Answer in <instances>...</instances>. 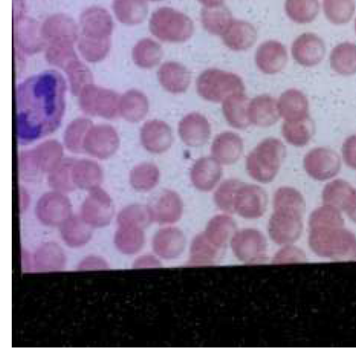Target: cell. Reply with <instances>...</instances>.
<instances>
[{
	"label": "cell",
	"instance_id": "cell-11",
	"mask_svg": "<svg viewBox=\"0 0 356 357\" xmlns=\"http://www.w3.org/2000/svg\"><path fill=\"white\" fill-rule=\"evenodd\" d=\"M119 145V139L115 129L107 124L92 126L84 143V151L98 159H106L112 155Z\"/></svg>",
	"mask_w": 356,
	"mask_h": 357
},
{
	"label": "cell",
	"instance_id": "cell-56",
	"mask_svg": "<svg viewBox=\"0 0 356 357\" xmlns=\"http://www.w3.org/2000/svg\"><path fill=\"white\" fill-rule=\"evenodd\" d=\"M304 252L298 248L287 245L280 250L274 256L273 263L286 264L302 261L304 259Z\"/></svg>",
	"mask_w": 356,
	"mask_h": 357
},
{
	"label": "cell",
	"instance_id": "cell-33",
	"mask_svg": "<svg viewBox=\"0 0 356 357\" xmlns=\"http://www.w3.org/2000/svg\"><path fill=\"white\" fill-rule=\"evenodd\" d=\"M112 8L119 21L128 25L141 23L148 11L145 0H113Z\"/></svg>",
	"mask_w": 356,
	"mask_h": 357
},
{
	"label": "cell",
	"instance_id": "cell-4",
	"mask_svg": "<svg viewBox=\"0 0 356 357\" xmlns=\"http://www.w3.org/2000/svg\"><path fill=\"white\" fill-rule=\"evenodd\" d=\"M196 89L203 99L213 102H223L231 96L243 93L244 84L236 74L218 69H208L199 75Z\"/></svg>",
	"mask_w": 356,
	"mask_h": 357
},
{
	"label": "cell",
	"instance_id": "cell-9",
	"mask_svg": "<svg viewBox=\"0 0 356 357\" xmlns=\"http://www.w3.org/2000/svg\"><path fill=\"white\" fill-rule=\"evenodd\" d=\"M304 167L313 179L326 181L339 173L341 159L338 153L329 148H315L304 156Z\"/></svg>",
	"mask_w": 356,
	"mask_h": 357
},
{
	"label": "cell",
	"instance_id": "cell-25",
	"mask_svg": "<svg viewBox=\"0 0 356 357\" xmlns=\"http://www.w3.org/2000/svg\"><path fill=\"white\" fill-rule=\"evenodd\" d=\"M157 75L161 85L172 93H184L191 81L190 73L186 67L174 61L164 63Z\"/></svg>",
	"mask_w": 356,
	"mask_h": 357
},
{
	"label": "cell",
	"instance_id": "cell-43",
	"mask_svg": "<svg viewBox=\"0 0 356 357\" xmlns=\"http://www.w3.org/2000/svg\"><path fill=\"white\" fill-rule=\"evenodd\" d=\"M75 160L66 158L48 173L47 183L55 191L68 192L76 188L73 178V167Z\"/></svg>",
	"mask_w": 356,
	"mask_h": 357
},
{
	"label": "cell",
	"instance_id": "cell-41",
	"mask_svg": "<svg viewBox=\"0 0 356 357\" xmlns=\"http://www.w3.org/2000/svg\"><path fill=\"white\" fill-rule=\"evenodd\" d=\"M34 261L37 269L43 271L61 269L66 261L63 250L53 243L40 246L35 254Z\"/></svg>",
	"mask_w": 356,
	"mask_h": 357
},
{
	"label": "cell",
	"instance_id": "cell-27",
	"mask_svg": "<svg viewBox=\"0 0 356 357\" xmlns=\"http://www.w3.org/2000/svg\"><path fill=\"white\" fill-rule=\"evenodd\" d=\"M30 153L38 172L49 173L62 161L63 148L57 141L50 139L38 144Z\"/></svg>",
	"mask_w": 356,
	"mask_h": 357
},
{
	"label": "cell",
	"instance_id": "cell-47",
	"mask_svg": "<svg viewBox=\"0 0 356 357\" xmlns=\"http://www.w3.org/2000/svg\"><path fill=\"white\" fill-rule=\"evenodd\" d=\"M288 16L301 24L313 21L319 10L318 0H286L285 6Z\"/></svg>",
	"mask_w": 356,
	"mask_h": 357
},
{
	"label": "cell",
	"instance_id": "cell-23",
	"mask_svg": "<svg viewBox=\"0 0 356 357\" xmlns=\"http://www.w3.org/2000/svg\"><path fill=\"white\" fill-rule=\"evenodd\" d=\"M248 113L251 123L259 127L271 126L280 116L278 102L268 95L258 96L251 100Z\"/></svg>",
	"mask_w": 356,
	"mask_h": 357
},
{
	"label": "cell",
	"instance_id": "cell-3",
	"mask_svg": "<svg viewBox=\"0 0 356 357\" xmlns=\"http://www.w3.org/2000/svg\"><path fill=\"white\" fill-rule=\"evenodd\" d=\"M283 143L274 137L261 141L248 155L246 168L249 175L260 183L273 181L285 156Z\"/></svg>",
	"mask_w": 356,
	"mask_h": 357
},
{
	"label": "cell",
	"instance_id": "cell-36",
	"mask_svg": "<svg viewBox=\"0 0 356 357\" xmlns=\"http://www.w3.org/2000/svg\"><path fill=\"white\" fill-rule=\"evenodd\" d=\"M221 248L212 243L204 232L198 234L192 242L188 263L191 265H205L216 262Z\"/></svg>",
	"mask_w": 356,
	"mask_h": 357
},
{
	"label": "cell",
	"instance_id": "cell-2",
	"mask_svg": "<svg viewBox=\"0 0 356 357\" xmlns=\"http://www.w3.org/2000/svg\"><path fill=\"white\" fill-rule=\"evenodd\" d=\"M309 243L318 256L336 260L356 258V236L342 228L311 229Z\"/></svg>",
	"mask_w": 356,
	"mask_h": 357
},
{
	"label": "cell",
	"instance_id": "cell-63",
	"mask_svg": "<svg viewBox=\"0 0 356 357\" xmlns=\"http://www.w3.org/2000/svg\"><path fill=\"white\" fill-rule=\"evenodd\" d=\"M355 31H356V20H355Z\"/></svg>",
	"mask_w": 356,
	"mask_h": 357
},
{
	"label": "cell",
	"instance_id": "cell-12",
	"mask_svg": "<svg viewBox=\"0 0 356 357\" xmlns=\"http://www.w3.org/2000/svg\"><path fill=\"white\" fill-rule=\"evenodd\" d=\"M36 212L38 219L45 225H61L71 217V205L62 192H50L39 199Z\"/></svg>",
	"mask_w": 356,
	"mask_h": 357
},
{
	"label": "cell",
	"instance_id": "cell-6",
	"mask_svg": "<svg viewBox=\"0 0 356 357\" xmlns=\"http://www.w3.org/2000/svg\"><path fill=\"white\" fill-rule=\"evenodd\" d=\"M78 96L81 109L90 116L114 119L119 114L120 97L109 89L91 84Z\"/></svg>",
	"mask_w": 356,
	"mask_h": 357
},
{
	"label": "cell",
	"instance_id": "cell-46",
	"mask_svg": "<svg viewBox=\"0 0 356 357\" xmlns=\"http://www.w3.org/2000/svg\"><path fill=\"white\" fill-rule=\"evenodd\" d=\"M159 169L154 164L142 163L133 168L130 182L133 188L146 192L153 189L158 183Z\"/></svg>",
	"mask_w": 356,
	"mask_h": 357
},
{
	"label": "cell",
	"instance_id": "cell-35",
	"mask_svg": "<svg viewBox=\"0 0 356 357\" xmlns=\"http://www.w3.org/2000/svg\"><path fill=\"white\" fill-rule=\"evenodd\" d=\"M314 130V123L310 116L302 120L285 121L282 126V135L285 139L290 144L297 147L307 144Z\"/></svg>",
	"mask_w": 356,
	"mask_h": 357
},
{
	"label": "cell",
	"instance_id": "cell-45",
	"mask_svg": "<svg viewBox=\"0 0 356 357\" xmlns=\"http://www.w3.org/2000/svg\"><path fill=\"white\" fill-rule=\"evenodd\" d=\"M142 228L134 226H120L115 233L114 242L117 248L124 254H134L144 243Z\"/></svg>",
	"mask_w": 356,
	"mask_h": 357
},
{
	"label": "cell",
	"instance_id": "cell-34",
	"mask_svg": "<svg viewBox=\"0 0 356 357\" xmlns=\"http://www.w3.org/2000/svg\"><path fill=\"white\" fill-rule=\"evenodd\" d=\"M330 66L333 70L343 75L356 73V45L343 43L336 45L330 54Z\"/></svg>",
	"mask_w": 356,
	"mask_h": 357
},
{
	"label": "cell",
	"instance_id": "cell-50",
	"mask_svg": "<svg viewBox=\"0 0 356 357\" xmlns=\"http://www.w3.org/2000/svg\"><path fill=\"white\" fill-rule=\"evenodd\" d=\"M323 8L330 22L342 24L352 18L355 4L354 0H323Z\"/></svg>",
	"mask_w": 356,
	"mask_h": 357
},
{
	"label": "cell",
	"instance_id": "cell-52",
	"mask_svg": "<svg viewBox=\"0 0 356 357\" xmlns=\"http://www.w3.org/2000/svg\"><path fill=\"white\" fill-rule=\"evenodd\" d=\"M70 83L72 93L79 96L82 91L92 84V75L88 67L77 59L64 70Z\"/></svg>",
	"mask_w": 356,
	"mask_h": 357
},
{
	"label": "cell",
	"instance_id": "cell-38",
	"mask_svg": "<svg viewBox=\"0 0 356 357\" xmlns=\"http://www.w3.org/2000/svg\"><path fill=\"white\" fill-rule=\"evenodd\" d=\"M162 56L163 50L160 45L150 38L139 40L132 51L134 63L142 68L154 67L159 63Z\"/></svg>",
	"mask_w": 356,
	"mask_h": 357
},
{
	"label": "cell",
	"instance_id": "cell-60",
	"mask_svg": "<svg viewBox=\"0 0 356 357\" xmlns=\"http://www.w3.org/2000/svg\"><path fill=\"white\" fill-rule=\"evenodd\" d=\"M344 211L348 217L356 222V190H354Z\"/></svg>",
	"mask_w": 356,
	"mask_h": 357
},
{
	"label": "cell",
	"instance_id": "cell-5",
	"mask_svg": "<svg viewBox=\"0 0 356 357\" xmlns=\"http://www.w3.org/2000/svg\"><path fill=\"white\" fill-rule=\"evenodd\" d=\"M149 26L154 36L166 42H183L193 33L192 20L185 14L168 7L153 13Z\"/></svg>",
	"mask_w": 356,
	"mask_h": 357
},
{
	"label": "cell",
	"instance_id": "cell-44",
	"mask_svg": "<svg viewBox=\"0 0 356 357\" xmlns=\"http://www.w3.org/2000/svg\"><path fill=\"white\" fill-rule=\"evenodd\" d=\"M234 226L235 222L231 217L217 215L209 221L204 234L212 243L222 248L230 236Z\"/></svg>",
	"mask_w": 356,
	"mask_h": 357
},
{
	"label": "cell",
	"instance_id": "cell-29",
	"mask_svg": "<svg viewBox=\"0 0 356 357\" xmlns=\"http://www.w3.org/2000/svg\"><path fill=\"white\" fill-rule=\"evenodd\" d=\"M249 104L248 97L244 93L231 96L223 102L224 117L232 127L245 129L250 125Z\"/></svg>",
	"mask_w": 356,
	"mask_h": 357
},
{
	"label": "cell",
	"instance_id": "cell-32",
	"mask_svg": "<svg viewBox=\"0 0 356 357\" xmlns=\"http://www.w3.org/2000/svg\"><path fill=\"white\" fill-rule=\"evenodd\" d=\"M149 110L147 96L141 91L131 89L125 92L119 101V114L126 121L138 122L145 117Z\"/></svg>",
	"mask_w": 356,
	"mask_h": 357
},
{
	"label": "cell",
	"instance_id": "cell-42",
	"mask_svg": "<svg viewBox=\"0 0 356 357\" xmlns=\"http://www.w3.org/2000/svg\"><path fill=\"white\" fill-rule=\"evenodd\" d=\"M353 191L348 182L336 179L325 186L322 198L325 204L344 210Z\"/></svg>",
	"mask_w": 356,
	"mask_h": 357
},
{
	"label": "cell",
	"instance_id": "cell-26",
	"mask_svg": "<svg viewBox=\"0 0 356 357\" xmlns=\"http://www.w3.org/2000/svg\"><path fill=\"white\" fill-rule=\"evenodd\" d=\"M280 116L285 121L304 119L309 115V102L301 91L291 89L283 92L278 101Z\"/></svg>",
	"mask_w": 356,
	"mask_h": 357
},
{
	"label": "cell",
	"instance_id": "cell-59",
	"mask_svg": "<svg viewBox=\"0 0 356 357\" xmlns=\"http://www.w3.org/2000/svg\"><path fill=\"white\" fill-rule=\"evenodd\" d=\"M159 265L158 261L155 257L150 255H144L141 256L135 261L133 267L135 268H156Z\"/></svg>",
	"mask_w": 356,
	"mask_h": 357
},
{
	"label": "cell",
	"instance_id": "cell-39",
	"mask_svg": "<svg viewBox=\"0 0 356 357\" xmlns=\"http://www.w3.org/2000/svg\"><path fill=\"white\" fill-rule=\"evenodd\" d=\"M201 16L203 26L212 34L222 36L232 22L230 12L222 5L206 7Z\"/></svg>",
	"mask_w": 356,
	"mask_h": 357
},
{
	"label": "cell",
	"instance_id": "cell-51",
	"mask_svg": "<svg viewBox=\"0 0 356 357\" xmlns=\"http://www.w3.org/2000/svg\"><path fill=\"white\" fill-rule=\"evenodd\" d=\"M343 225V219L339 209L329 205L318 207L309 218L311 229L337 227Z\"/></svg>",
	"mask_w": 356,
	"mask_h": 357
},
{
	"label": "cell",
	"instance_id": "cell-16",
	"mask_svg": "<svg viewBox=\"0 0 356 357\" xmlns=\"http://www.w3.org/2000/svg\"><path fill=\"white\" fill-rule=\"evenodd\" d=\"M325 54L324 42L312 33L300 35L292 45L294 59L300 65L311 67L319 63Z\"/></svg>",
	"mask_w": 356,
	"mask_h": 357
},
{
	"label": "cell",
	"instance_id": "cell-48",
	"mask_svg": "<svg viewBox=\"0 0 356 357\" xmlns=\"http://www.w3.org/2000/svg\"><path fill=\"white\" fill-rule=\"evenodd\" d=\"M110 47V38L96 39L81 35L77 42V48L84 59L91 63L103 60Z\"/></svg>",
	"mask_w": 356,
	"mask_h": 357
},
{
	"label": "cell",
	"instance_id": "cell-1",
	"mask_svg": "<svg viewBox=\"0 0 356 357\" xmlns=\"http://www.w3.org/2000/svg\"><path fill=\"white\" fill-rule=\"evenodd\" d=\"M66 85L55 70H47L22 82L16 93L18 139L30 142L54 131L64 112Z\"/></svg>",
	"mask_w": 356,
	"mask_h": 357
},
{
	"label": "cell",
	"instance_id": "cell-64",
	"mask_svg": "<svg viewBox=\"0 0 356 357\" xmlns=\"http://www.w3.org/2000/svg\"><path fill=\"white\" fill-rule=\"evenodd\" d=\"M150 1H161V0H150Z\"/></svg>",
	"mask_w": 356,
	"mask_h": 357
},
{
	"label": "cell",
	"instance_id": "cell-15",
	"mask_svg": "<svg viewBox=\"0 0 356 357\" xmlns=\"http://www.w3.org/2000/svg\"><path fill=\"white\" fill-rule=\"evenodd\" d=\"M81 35L85 37L110 38L113 29V21L110 13L104 8L91 6L87 8L80 17Z\"/></svg>",
	"mask_w": 356,
	"mask_h": 357
},
{
	"label": "cell",
	"instance_id": "cell-31",
	"mask_svg": "<svg viewBox=\"0 0 356 357\" xmlns=\"http://www.w3.org/2000/svg\"><path fill=\"white\" fill-rule=\"evenodd\" d=\"M256 31L249 22H232L222 35L224 43L233 50H244L251 47L256 40Z\"/></svg>",
	"mask_w": 356,
	"mask_h": 357
},
{
	"label": "cell",
	"instance_id": "cell-22",
	"mask_svg": "<svg viewBox=\"0 0 356 357\" xmlns=\"http://www.w3.org/2000/svg\"><path fill=\"white\" fill-rule=\"evenodd\" d=\"M212 153L220 163L232 165L237 161L243 151V140L232 132L218 135L212 144Z\"/></svg>",
	"mask_w": 356,
	"mask_h": 357
},
{
	"label": "cell",
	"instance_id": "cell-37",
	"mask_svg": "<svg viewBox=\"0 0 356 357\" xmlns=\"http://www.w3.org/2000/svg\"><path fill=\"white\" fill-rule=\"evenodd\" d=\"M91 226L81 217H71L61 225V234L64 242L71 247L84 245L91 235Z\"/></svg>",
	"mask_w": 356,
	"mask_h": 357
},
{
	"label": "cell",
	"instance_id": "cell-18",
	"mask_svg": "<svg viewBox=\"0 0 356 357\" xmlns=\"http://www.w3.org/2000/svg\"><path fill=\"white\" fill-rule=\"evenodd\" d=\"M179 135L187 146L198 147L204 145L211 135L208 120L199 113H190L179 123Z\"/></svg>",
	"mask_w": 356,
	"mask_h": 357
},
{
	"label": "cell",
	"instance_id": "cell-8",
	"mask_svg": "<svg viewBox=\"0 0 356 357\" xmlns=\"http://www.w3.org/2000/svg\"><path fill=\"white\" fill-rule=\"evenodd\" d=\"M302 213L282 208H274L269 222V233L278 244H289L295 241L302 231Z\"/></svg>",
	"mask_w": 356,
	"mask_h": 357
},
{
	"label": "cell",
	"instance_id": "cell-14",
	"mask_svg": "<svg viewBox=\"0 0 356 357\" xmlns=\"http://www.w3.org/2000/svg\"><path fill=\"white\" fill-rule=\"evenodd\" d=\"M40 29L44 40L50 45H73L77 39V26L75 21L65 14L48 17Z\"/></svg>",
	"mask_w": 356,
	"mask_h": 357
},
{
	"label": "cell",
	"instance_id": "cell-24",
	"mask_svg": "<svg viewBox=\"0 0 356 357\" xmlns=\"http://www.w3.org/2000/svg\"><path fill=\"white\" fill-rule=\"evenodd\" d=\"M185 238L179 229L167 227L158 230L153 240V248L159 257L165 259L177 257L183 252Z\"/></svg>",
	"mask_w": 356,
	"mask_h": 357
},
{
	"label": "cell",
	"instance_id": "cell-58",
	"mask_svg": "<svg viewBox=\"0 0 356 357\" xmlns=\"http://www.w3.org/2000/svg\"><path fill=\"white\" fill-rule=\"evenodd\" d=\"M105 260L97 257H89L83 259L79 264L80 270H101L107 268Z\"/></svg>",
	"mask_w": 356,
	"mask_h": 357
},
{
	"label": "cell",
	"instance_id": "cell-19",
	"mask_svg": "<svg viewBox=\"0 0 356 357\" xmlns=\"http://www.w3.org/2000/svg\"><path fill=\"white\" fill-rule=\"evenodd\" d=\"M36 23L23 15L13 20V37L17 47L28 54L40 51L44 44L41 29Z\"/></svg>",
	"mask_w": 356,
	"mask_h": 357
},
{
	"label": "cell",
	"instance_id": "cell-61",
	"mask_svg": "<svg viewBox=\"0 0 356 357\" xmlns=\"http://www.w3.org/2000/svg\"><path fill=\"white\" fill-rule=\"evenodd\" d=\"M20 210L24 211L27 207L29 202V197L27 193L23 188L20 189Z\"/></svg>",
	"mask_w": 356,
	"mask_h": 357
},
{
	"label": "cell",
	"instance_id": "cell-20",
	"mask_svg": "<svg viewBox=\"0 0 356 357\" xmlns=\"http://www.w3.org/2000/svg\"><path fill=\"white\" fill-rule=\"evenodd\" d=\"M222 169L220 162L214 157L199 158L191 169V180L199 190H212L221 179Z\"/></svg>",
	"mask_w": 356,
	"mask_h": 357
},
{
	"label": "cell",
	"instance_id": "cell-21",
	"mask_svg": "<svg viewBox=\"0 0 356 357\" xmlns=\"http://www.w3.org/2000/svg\"><path fill=\"white\" fill-rule=\"evenodd\" d=\"M255 61L262 72L274 74L284 68L287 52L281 43L274 40L267 41L258 48Z\"/></svg>",
	"mask_w": 356,
	"mask_h": 357
},
{
	"label": "cell",
	"instance_id": "cell-7",
	"mask_svg": "<svg viewBox=\"0 0 356 357\" xmlns=\"http://www.w3.org/2000/svg\"><path fill=\"white\" fill-rule=\"evenodd\" d=\"M231 248L236 257L246 264H258L265 260L267 243L262 234L254 229H245L235 234Z\"/></svg>",
	"mask_w": 356,
	"mask_h": 357
},
{
	"label": "cell",
	"instance_id": "cell-62",
	"mask_svg": "<svg viewBox=\"0 0 356 357\" xmlns=\"http://www.w3.org/2000/svg\"><path fill=\"white\" fill-rule=\"evenodd\" d=\"M206 7H214L221 5L223 0H198Z\"/></svg>",
	"mask_w": 356,
	"mask_h": 357
},
{
	"label": "cell",
	"instance_id": "cell-57",
	"mask_svg": "<svg viewBox=\"0 0 356 357\" xmlns=\"http://www.w3.org/2000/svg\"><path fill=\"white\" fill-rule=\"evenodd\" d=\"M342 154L346 165L356 169V135L346 139L342 147Z\"/></svg>",
	"mask_w": 356,
	"mask_h": 357
},
{
	"label": "cell",
	"instance_id": "cell-53",
	"mask_svg": "<svg viewBox=\"0 0 356 357\" xmlns=\"http://www.w3.org/2000/svg\"><path fill=\"white\" fill-rule=\"evenodd\" d=\"M274 208H284L303 213L305 202L302 194L290 187L277 189L274 195Z\"/></svg>",
	"mask_w": 356,
	"mask_h": 357
},
{
	"label": "cell",
	"instance_id": "cell-28",
	"mask_svg": "<svg viewBox=\"0 0 356 357\" xmlns=\"http://www.w3.org/2000/svg\"><path fill=\"white\" fill-rule=\"evenodd\" d=\"M183 202L180 196L172 190H165L159 196L152 209L154 218L161 224L177 222L183 213Z\"/></svg>",
	"mask_w": 356,
	"mask_h": 357
},
{
	"label": "cell",
	"instance_id": "cell-40",
	"mask_svg": "<svg viewBox=\"0 0 356 357\" xmlns=\"http://www.w3.org/2000/svg\"><path fill=\"white\" fill-rule=\"evenodd\" d=\"M92 126L91 121L85 118L73 120L64 134V142L67 149L73 153L84 152V140Z\"/></svg>",
	"mask_w": 356,
	"mask_h": 357
},
{
	"label": "cell",
	"instance_id": "cell-17",
	"mask_svg": "<svg viewBox=\"0 0 356 357\" xmlns=\"http://www.w3.org/2000/svg\"><path fill=\"white\" fill-rule=\"evenodd\" d=\"M140 140L144 148L152 153H162L172 144V130L168 123L161 120H150L140 130Z\"/></svg>",
	"mask_w": 356,
	"mask_h": 357
},
{
	"label": "cell",
	"instance_id": "cell-10",
	"mask_svg": "<svg viewBox=\"0 0 356 357\" xmlns=\"http://www.w3.org/2000/svg\"><path fill=\"white\" fill-rule=\"evenodd\" d=\"M114 215V205L109 195L97 188L85 198L81 207L82 218L91 227L107 225Z\"/></svg>",
	"mask_w": 356,
	"mask_h": 357
},
{
	"label": "cell",
	"instance_id": "cell-54",
	"mask_svg": "<svg viewBox=\"0 0 356 357\" xmlns=\"http://www.w3.org/2000/svg\"><path fill=\"white\" fill-rule=\"evenodd\" d=\"M243 182L236 179H228L221 183L214 193V201L223 211L233 213L236 192Z\"/></svg>",
	"mask_w": 356,
	"mask_h": 357
},
{
	"label": "cell",
	"instance_id": "cell-13",
	"mask_svg": "<svg viewBox=\"0 0 356 357\" xmlns=\"http://www.w3.org/2000/svg\"><path fill=\"white\" fill-rule=\"evenodd\" d=\"M267 203L266 192L261 187L242 183L236 192L234 211L244 218H258L265 213Z\"/></svg>",
	"mask_w": 356,
	"mask_h": 357
},
{
	"label": "cell",
	"instance_id": "cell-55",
	"mask_svg": "<svg viewBox=\"0 0 356 357\" xmlns=\"http://www.w3.org/2000/svg\"><path fill=\"white\" fill-rule=\"evenodd\" d=\"M47 62L64 70L78 59L73 45H50L45 52Z\"/></svg>",
	"mask_w": 356,
	"mask_h": 357
},
{
	"label": "cell",
	"instance_id": "cell-49",
	"mask_svg": "<svg viewBox=\"0 0 356 357\" xmlns=\"http://www.w3.org/2000/svg\"><path fill=\"white\" fill-rule=\"evenodd\" d=\"M154 218L151 207L133 204L124 208L118 215L119 226H134L142 228L148 225Z\"/></svg>",
	"mask_w": 356,
	"mask_h": 357
},
{
	"label": "cell",
	"instance_id": "cell-30",
	"mask_svg": "<svg viewBox=\"0 0 356 357\" xmlns=\"http://www.w3.org/2000/svg\"><path fill=\"white\" fill-rule=\"evenodd\" d=\"M73 178L76 188L92 190L99 188L103 181V171L96 162L82 159L75 160Z\"/></svg>",
	"mask_w": 356,
	"mask_h": 357
}]
</instances>
